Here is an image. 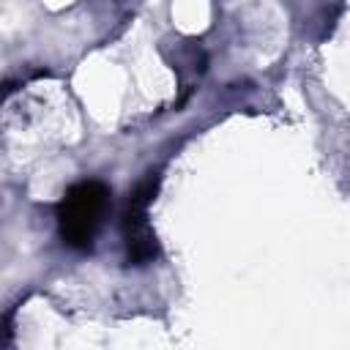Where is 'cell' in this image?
<instances>
[{"instance_id": "cell-1", "label": "cell", "mask_w": 350, "mask_h": 350, "mask_svg": "<svg viewBox=\"0 0 350 350\" xmlns=\"http://www.w3.org/2000/svg\"><path fill=\"white\" fill-rule=\"evenodd\" d=\"M112 191L101 180H79L74 183L60 205H57V227L60 238L71 249H90L96 232L109 211Z\"/></svg>"}, {"instance_id": "cell-2", "label": "cell", "mask_w": 350, "mask_h": 350, "mask_svg": "<svg viewBox=\"0 0 350 350\" xmlns=\"http://www.w3.org/2000/svg\"><path fill=\"white\" fill-rule=\"evenodd\" d=\"M156 191H159V178L153 172H148V178H142L137 183V189L129 194L120 227H123L126 260L131 265H145V262H153L159 257V241L148 224V205L153 202Z\"/></svg>"}]
</instances>
